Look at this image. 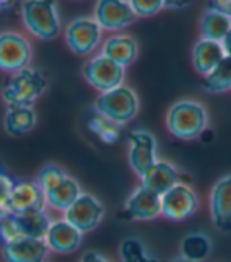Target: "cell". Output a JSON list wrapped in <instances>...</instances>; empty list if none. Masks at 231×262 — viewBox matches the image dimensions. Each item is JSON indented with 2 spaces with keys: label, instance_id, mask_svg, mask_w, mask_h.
<instances>
[{
  "label": "cell",
  "instance_id": "7c38bea8",
  "mask_svg": "<svg viewBox=\"0 0 231 262\" xmlns=\"http://www.w3.org/2000/svg\"><path fill=\"white\" fill-rule=\"evenodd\" d=\"M102 30L118 32L135 20L137 14L129 0H98L95 5V16Z\"/></svg>",
  "mask_w": 231,
  "mask_h": 262
},
{
  "label": "cell",
  "instance_id": "8fae6325",
  "mask_svg": "<svg viewBox=\"0 0 231 262\" xmlns=\"http://www.w3.org/2000/svg\"><path fill=\"white\" fill-rule=\"evenodd\" d=\"M104 215V204L90 193H82L79 200L65 212V219L83 234L96 229L101 225Z\"/></svg>",
  "mask_w": 231,
  "mask_h": 262
},
{
  "label": "cell",
  "instance_id": "ba28073f",
  "mask_svg": "<svg viewBox=\"0 0 231 262\" xmlns=\"http://www.w3.org/2000/svg\"><path fill=\"white\" fill-rule=\"evenodd\" d=\"M200 207V200L195 190L179 182L162 195V217L172 222H184L194 217Z\"/></svg>",
  "mask_w": 231,
  "mask_h": 262
},
{
  "label": "cell",
  "instance_id": "1f68e13d",
  "mask_svg": "<svg viewBox=\"0 0 231 262\" xmlns=\"http://www.w3.org/2000/svg\"><path fill=\"white\" fill-rule=\"evenodd\" d=\"M189 4H191V0H164V8L181 10V8H186Z\"/></svg>",
  "mask_w": 231,
  "mask_h": 262
},
{
  "label": "cell",
  "instance_id": "4fadbf2b",
  "mask_svg": "<svg viewBox=\"0 0 231 262\" xmlns=\"http://www.w3.org/2000/svg\"><path fill=\"white\" fill-rule=\"evenodd\" d=\"M209 213L217 231L231 232V173L217 179L209 193Z\"/></svg>",
  "mask_w": 231,
  "mask_h": 262
},
{
  "label": "cell",
  "instance_id": "83f0119b",
  "mask_svg": "<svg viewBox=\"0 0 231 262\" xmlns=\"http://www.w3.org/2000/svg\"><path fill=\"white\" fill-rule=\"evenodd\" d=\"M66 178H68V174L63 168H60L58 165L49 163V165H44L39 170V173L36 176V182L44 192V195H48L54 188H57Z\"/></svg>",
  "mask_w": 231,
  "mask_h": 262
},
{
  "label": "cell",
  "instance_id": "4dcf8cb0",
  "mask_svg": "<svg viewBox=\"0 0 231 262\" xmlns=\"http://www.w3.org/2000/svg\"><path fill=\"white\" fill-rule=\"evenodd\" d=\"M79 262H112L110 259H107L104 254L98 253V251H87L82 254Z\"/></svg>",
  "mask_w": 231,
  "mask_h": 262
},
{
  "label": "cell",
  "instance_id": "f546056e",
  "mask_svg": "<svg viewBox=\"0 0 231 262\" xmlns=\"http://www.w3.org/2000/svg\"><path fill=\"white\" fill-rule=\"evenodd\" d=\"M137 17H150L164 10V0H129Z\"/></svg>",
  "mask_w": 231,
  "mask_h": 262
},
{
  "label": "cell",
  "instance_id": "5b68a950",
  "mask_svg": "<svg viewBox=\"0 0 231 262\" xmlns=\"http://www.w3.org/2000/svg\"><path fill=\"white\" fill-rule=\"evenodd\" d=\"M124 69H126L124 66L99 54L93 58H90L83 64L82 74L91 86L99 90L101 93H106L123 85L124 73H126Z\"/></svg>",
  "mask_w": 231,
  "mask_h": 262
},
{
  "label": "cell",
  "instance_id": "74e56055",
  "mask_svg": "<svg viewBox=\"0 0 231 262\" xmlns=\"http://www.w3.org/2000/svg\"><path fill=\"white\" fill-rule=\"evenodd\" d=\"M222 13H225V14H228V16L231 17V7H225V8L222 10Z\"/></svg>",
  "mask_w": 231,
  "mask_h": 262
},
{
  "label": "cell",
  "instance_id": "5bb4252c",
  "mask_svg": "<svg viewBox=\"0 0 231 262\" xmlns=\"http://www.w3.org/2000/svg\"><path fill=\"white\" fill-rule=\"evenodd\" d=\"M82 241L83 232L69 223L66 219L52 222L49 232L46 235V242H48L51 251L60 254H69L77 251L82 245Z\"/></svg>",
  "mask_w": 231,
  "mask_h": 262
},
{
  "label": "cell",
  "instance_id": "9c48e42d",
  "mask_svg": "<svg viewBox=\"0 0 231 262\" xmlns=\"http://www.w3.org/2000/svg\"><path fill=\"white\" fill-rule=\"evenodd\" d=\"M123 213L128 220L134 222L156 220L162 215V196L140 184L128 196Z\"/></svg>",
  "mask_w": 231,
  "mask_h": 262
},
{
  "label": "cell",
  "instance_id": "8992f818",
  "mask_svg": "<svg viewBox=\"0 0 231 262\" xmlns=\"http://www.w3.org/2000/svg\"><path fill=\"white\" fill-rule=\"evenodd\" d=\"M66 42L74 54L87 55L93 52L102 39V27L95 17H76L68 24Z\"/></svg>",
  "mask_w": 231,
  "mask_h": 262
},
{
  "label": "cell",
  "instance_id": "d6a6232c",
  "mask_svg": "<svg viewBox=\"0 0 231 262\" xmlns=\"http://www.w3.org/2000/svg\"><path fill=\"white\" fill-rule=\"evenodd\" d=\"M209 5H211V8L222 11L225 7H231V0H211Z\"/></svg>",
  "mask_w": 231,
  "mask_h": 262
},
{
  "label": "cell",
  "instance_id": "8d00e7d4",
  "mask_svg": "<svg viewBox=\"0 0 231 262\" xmlns=\"http://www.w3.org/2000/svg\"><path fill=\"white\" fill-rule=\"evenodd\" d=\"M169 262H191V260H187V259H184V257L178 256V257H173V259H172V260H169Z\"/></svg>",
  "mask_w": 231,
  "mask_h": 262
},
{
  "label": "cell",
  "instance_id": "484cf974",
  "mask_svg": "<svg viewBox=\"0 0 231 262\" xmlns=\"http://www.w3.org/2000/svg\"><path fill=\"white\" fill-rule=\"evenodd\" d=\"M203 90L213 94L231 90V57L226 55L217 68L204 77Z\"/></svg>",
  "mask_w": 231,
  "mask_h": 262
},
{
  "label": "cell",
  "instance_id": "30bf717a",
  "mask_svg": "<svg viewBox=\"0 0 231 262\" xmlns=\"http://www.w3.org/2000/svg\"><path fill=\"white\" fill-rule=\"evenodd\" d=\"M32 60V46L19 33H0V69L17 73L29 68Z\"/></svg>",
  "mask_w": 231,
  "mask_h": 262
},
{
  "label": "cell",
  "instance_id": "836d02e7",
  "mask_svg": "<svg viewBox=\"0 0 231 262\" xmlns=\"http://www.w3.org/2000/svg\"><path fill=\"white\" fill-rule=\"evenodd\" d=\"M222 46H223V49H225V54L228 57H231V30L228 32V35L225 36V39L222 41Z\"/></svg>",
  "mask_w": 231,
  "mask_h": 262
},
{
  "label": "cell",
  "instance_id": "2e32d148",
  "mask_svg": "<svg viewBox=\"0 0 231 262\" xmlns=\"http://www.w3.org/2000/svg\"><path fill=\"white\" fill-rule=\"evenodd\" d=\"M4 257L7 262H46L51 248L46 239H22L4 245Z\"/></svg>",
  "mask_w": 231,
  "mask_h": 262
},
{
  "label": "cell",
  "instance_id": "4316f807",
  "mask_svg": "<svg viewBox=\"0 0 231 262\" xmlns=\"http://www.w3.org/2000/svg\"><path fill=\"white\" fill-rule=\"evenodd\" d=\"M121 127L123 126L113 123L112 120L102 116L98 112H95L88 120V129L93 132L101 141L109 143V145L118 141V138L121 137Z\"/></svg>",
  "mask_w": 231,
  "mask_h": 262
},
{
  "label": "cell",
  "instance_id": "d4e9b609",
  "mask_svg": "<svg viewBox=\"0 0 231 262\" xmlns=\"http://www.w3.org/2000/svg\"><path fill=\"white\" fill-rule=\"evenodd\" d=\"M121 262H164L157 256L151 254L145 242L138 237H126L120 244Z\"/></svg>",
  "mask_w": 231,
  "mask_h": 262
},
{
  "label": "cell",
  "instance_id": "f1b7e54d",
  "mask_svg": "<svg viewBox=\"0 0 231 262\" xmlns=\"http://www.w3.org/2000/svg\"><path fill=\"white\" fill-rule=\"evenodd\" d=\"M22 237L24 235H22L13 213H8L5 219L0 220V241H2L4 245L16 242V241L22 239Z\"/></svg>",
  "mask_w": 231,
  "mask_h": 262
},
{
  "label": "cell",
  "instance_id": "52a82bcc",
  "mask_svg": "<svg viewBox=\"0 0 231 262\" xmlns=\"http://www.w3.org/2000/svg\"><path fill=\"white\" fill-rule=\"evenodd\" d=\"M128 160L132 171L142 178L150 166H153L157 159V141L156 137L145 129H132L128 134Z\"/></svg>",
  "mask_w": 231,
  "mask_h": 262
},
{
  "label": "cell",
  "instance_id": "e575fe53",
  "mask_svg": "<svg viewBox=\"0 0 231 262\" xmlns=\"http://www.w3.org/2000/svg\"><path fill=\"white\" fill-rule=\"evenodd\" d=\"M8 213H11V212H10V209H7V207H2V206H0V220L5 219V217L8 215Z\"/></svg>",
  "mask_w": 231,
  "mask_h": 262
},
{
  "label": "cell",
  "instance_id": "7402d4cb",
  "mask_svg": "<svg viewBox=\"0 0 231 262\" xmlns=\"http://www.w3.org/2000/svg\"><path fill=\"white\" fill-rule=\"evenodd\" d=\"M4 124L10 135H26L36 126V113L32 107L11 105L7 108Z\"/></svg>",
  "mask_w": 231,
  "mask_h": 262
},
{
  "label": "cell",
  "instance_id": "cb8c5ba5",
  "mask_svg": "<svg viewBox=\"0 0 231 262\" xmlns=\"http://www.w3.org/2000/svg\"><path fill=\"white\" fill-rule=\"evenodd\" d=\"M82 193L83 192L80 184L74 178L68 176L57 188H54L51 193L46 195V201H48V206H51L52 209L66 212L79 200Z\"/></svg>",
  "mask_w": 231,
  "mask_h": 262
},
{
  "label": "cell",
  "instance_id": "ffe728a7",
  "mask_svg": "<svg viewBox=\"0 0 231 262\" xmlns=\"http://www.w3.org/2000/svg\"><path fill=\"white\" fill-rule=\"evenodd\" d=\"M19 229L24 237H32V239H46L52 225V220L46 213V209H33L20 213H13Z\"/></svg>",
  "mask_w": 231,
  "mask_h": 262
},
{
  "label": "cell",
  "instance_id": "3957f363",
  "mask_svg": "<svg viewBox=\"0 0 231 262\" xmlns=\"http://www.w3.org/2000/svg\"><path fill=\"white\" fill-rule=\"evenodd\" d=\"M95 110L113 123L126 126L140 110V101L132 88L121 85L118 88L101 93L95 102Z\"/></svg>",
  "mask_w": 231,
  "mask_h": 262
},
{
  "label": "cell",
  "instance_id": "ac0fdd59",
  "mask_svg": "<svg viewBox=\"0 0 231 262\" xmlns=\"http://www.w3.org/2000/svg\"><path fill=\"white\" fill-rule=\"evenodd\" d=\"M225 57L226 54L222 42L213 39L200 38L192 49V64L197 73L203 77L214 71Z\"/></svg>",
  "mask_w": 231,
  "mask_h": 262
},
{
  "label": "cell",
  "instance_id": "d590c367",
  "mask_svg": "<svg viewBox=\"0 0 231 262\" xmlns=\"http://www.w3.org/2000/svg\"><path fill=\"white\" fill-rule=\"evenodd\" d=\"M11 2H13V0H0V11L5 10V8H8Z\"/></svg>",
  "mask_w": 231,
  "mask_h": 262
},
{
  "label": "cell",
  "instance_id": "277c9868",
  "mask_svg": "<svg viewBox=\"0 0 231 262\" xmlns=\"http://www.w3.org/2000/svg\"><path fill=\"white\" fill-rule=\"evenodd\" d=\"M46 88H48V79L39 71L26 68L10 77L2 90V98L8 104V107H32L35 101L46 91Z\"/></svg>",
  "mask_w": 231,
  "mask_h": 262
},
{
  "label": "cell",
  "instance_id": "7a4b0ae2",
  "mask_svg": "<svg viewBox=\"0 0 231 262\" xmlns=\"http://www.w3.org/2000/svg\"><path fill=\"white\" fill-rule=\"evenodd\" d=\"M20 16L27 30L39 39H54L60 33L57 0H22Z\"/></svg>",
  "mask_w": 231,
  "mask_h": 262
},
{
  "label": "cell",
  "instance_id": "d6986e66",
  "mask_svg": "<svg viewBox=\"0 0 231 262\" xmlns=\"http://www.w3.org/2000/svg\"><path fill=\"white\" fill-rule=\"evenodd\" d=\"M101 54L126 68L138 57V42L131 35H115L104 42Z\"/></svg>",
  "mask_w": 231,
  "mask_h": 262
},
{
  "label": "cell",
  "instance_id": "e0dca14e",
  "mask_svg": "<svg viewBox=\"0 0 231 262\" xmlns=\"http://www.w3.org/2000/svg\"><path fill=\"white\" fill-rule=\"evenodd\" d=\"M142 185L153 190L157 195H165L170 188L181 182L179 170L167 160H157L153 166L146 170V173L140 178Z\"/></svg>",
  "mask_w": 231,
  "mask_h": 262
},
{
  "label": "cell",
  "instance_id": "603a6c76",
  "mask_svg": "<svg viewBox=\"0 0 231 262\" xmlns=\"http://www.w3.org/2000/svg\"><path fill=\"white\" fill-rule=\"evenodd\" d=\"M231 30V17L219 10H206L200 20V35L201 38L222 42L228 32Z\"/></svg>",
  "mask_w": 231,
  "mask_h": 262
},
{
  "label": "cell",
  "instance_id": "44dd1931",
  "mask_svg": "<svg viewBox=\"0 0 231 262\" xmlns=\"http://www.w3.org/2000/svg\"><path fill=\"white\" fill-rule=\"evenodd\" d=\"M211 254L213 241L204 232H189L179 241V256L191 262H204L209 259Z\"/></svg>",
  "mask_w": 231,
  "mask_h": 262
},
{
  "label": "cell",
  "instance_id": "9a60e30c",
  "mask_svg": "<svg viewBox=\"0 0 231 262\" xmlns=\"http://www.w3.org/2000/svg\"><path fill=\"white\" fill-rule=\"evenodd\" d=\"M48 201L36 181H16L8 201L11 213H20L33 209H46Z\"/></svg>",
  "mask_w": 231,
  "mask_h": 262
},
{
  "label": "cell",
  "instance_id": "6da1fadb",
  "mask_svg": "<svg viewBox=\"0 0 231 262\" xmlns=\"http://www.w3.org/2000/svg\"><path fill=\"white\" fill-rule=\"evenodd\" d=\"M209 124V116L203 104L194 99L176 101L167 112L165 126L170 135L179 140L198 138Z\"/></svg>",
  "mask_w": 231,
  "mask_h": 262
}]
</instances>
